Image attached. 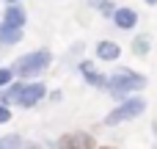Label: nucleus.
<instances>
[{
    "instance_id": "1",
    "label": "nucleus",
    "mask_w": 157,
    "mask_h": 149,
    "mask_svg": "<svg viewBox=\"0 0 157 149\" xmlns=\"http://www.w3.org/2000/svg\"><path fill=\"white\" fill-rule=\"evenodd\" d=\"M146 77L141 75V72H135V69H116V72H110V80H108V94L113 97V100H119V102H124V100H130L135 91H144L146 88Z\"/></svg>"
},
{
    "instance_id": "2",
    "label": "nucleus",
    "mask_w": 157,
    "mask_h": 149,
    "mask_svg": "<svg viewBox=\"0 0 157 149\" xmlns=\"http://www.w3.org/2000/svg\"><path fill=\"white\" fill-rule=\"evenodd\" d=\"M50 64H52V53L41 47V50H30V53L19 55L11 64V69L17 77H39L44 69H50Z\"/></svg>"
},
{
    "instance_id": "3",
    "label": "nucleus",
    "mask_w": 157,
    "mask_h": 149,
    "mask_svg": "<svg viewBox=\"0 0 157 149\" xmlns=\"http://www.w3.org/2000/svg\"><path fill=\"white\" fill-rule=\"evenodd\" d=\"M146 111V100L144 97H130V100H124L119 108H113L108 116H105V124L108 127H116V124H124V122H132V119H138L141 113Z\"/></svg>"
},
{
    "instance_id": "4",
    "label": "nucleus",
    "mask_w": 157,
    "mask_h": 149,
    "mask_svg": "<svg viewBox=\"0 0 157 149\" xmlns=\"http://www.w3.org/2000/svg\"><path fill=\"white\" fill-rule=\"evenodd\" d=\"M77 72H80V77L91 86V88H108V80H110V75H105V72H99V66L94 64V61H80L77 64Z\"/></svg>"
},
{
    "instance_id": "5",
    "label": "nucleus",
    "mask_w": 157,
    "mask_h": 149,
    "mask_svg": "<svg viewBox=\"0 0 157 149\" xmlns=\"http://www.w3.org/2000/svg\"><path fill=\"white\" fill-rule=\"evenodd\" d=\"M47 94H50V91H47V86H44L41 80H33V83H28V86H25L22 100H19V108H36Z\"/></svg>"
},
{
    "instance_id": "6",
    "label": "nucleus",
    "mask_w": 157,
    "mask_h": 149,
    "mask_svg": "<svg viewBox=\"0 0 157 149\" xmlns=\"http://www.w3.org/2000/svg\"><path fill=\"white\" fill-rule=\"evenodd\" d=\"M113 25H116L119 30H132V28H138V11L130 8V6H119L116 14H113Z\"/></svg>"
},
{
    "instance_id": "7",
    "label": "nucleus",
    "mask_w": 157,
    "mask_h": 149,
    "mask_svg": "<svg viewBox=\"0 0 157 149\" xmlns=\"http://www.w3.org/2000/svg\"><path fill=\"white\" fill-rule=\"evenodd\" d=\"M94 53H97V58H99V61H119V58H121V47H119L116 41H110V39L97 41Z\"/></svg>"
},
{
    "instance_id": "8",
    "label": "nucleus",
    "mask_w": 157,
    "mask_h": 149,
    "mask_svg": "<svg viewBox=\"0 0 157 149\" xmlns=\"http://www.w3.org/2000/svg\"><path fill=\"white\" fill-rule=\"evenodd\" d=\"M3 22H8V25H14V28H25L28 14H25V8H22L19 3H8L6 11H3Z\"/></svg>"
},
{
    "instance_id": "9",
    "label": "nucleus",
    "mask_w": 157,
    "mask_h": 149,
    "mask_svg": "<svg viewBox=\"0 0 157 149\" xmlns=\"http://www.w3.org/2000/svg\"><path fill=\"white\" fill-rule=\"evenodd\" d=\"M25 86H28V83H22V77H17L11 86H6V88H3V94H0V105H14V102L19 105Z\"/></svg>"
},
{
    "instance_id": "10",
    "label": "nucleus",
    "mask_w": 157,
    "mask_h": 149,
    "mask_svg": "<svg viewBox=\"0 0 157 149\" xmlns=\"http://www.w3.org/2000/svg\"><path fill=\"white\" fill-rule=\"evenodd\" d=\"M22 36H25L22 28H14V25H8V22L0 19V44H3V47H14V44H19Z\"/></svg>"
},
{
    "instance_id": "11",
    "label": "nucleus",
    "mask_w": 157,
    "mask_h": 149,
    "mask_svg": "<svg viewBox=\"0 0 157 149\" xmlns=\"http://www.w3.org/2000/svg\"><path fill=\"white\" fill-rule=\"evenodd\" d=\"M130 50H132V55L146 58V55H149V50H152V36H149V33H138V36L132 39Z\"/></svg>"
},
{
    "instance_id": "12",
    "label": "nucleus",
    "mask_w": 157,
    "mask_h": 149,
    "mask_svg": "<svg viewBox=\"0 0 157 149\" xmlns=\"http://www.w3.org/2000/svg\"><path fill=\"white\" fill-rule=\"evenodd\" d=\"M0 149H22V138L19 135H3L0 138Z\"/></svg>"
},
{
    "instance_id": "13",
    "label": "nucleus",
    "mask_w": 157,
    "mask_h": 149,
    "mask_svg": "<svg viewBox=\"0 0 157 149\" xmlns=\"http://www.w3.org/2000/svg\"><path fill=\"white\" fill-rule=\"evenodd\" d=\"M116 8H119V6H116V0H105V3H102V6H99L97 11H99V14L105 17V19H113V14H116Z\"/></svg>"
},
{
    "instance_id": "14",
    "label": "nucleus",
    "mask_w": 157,
    "mask_h": 149,
    "mask_svg": "<svg viewBox=\"0 0 157 149\" xmlns=\"http://www.w3.org/2000/svg\"><path fill=\"white\" fill-rule=\"evenodd\" d=\"M14 77H17V75H14V69H11V66H0V88L11 86V83H14Z\"/></svg>"
},
{
    "instance_id": "15",
    "label": "nucleus",
    "mask_w": 157,
    "mask_h": 149,
    "mask_svg": "<svg viewBox=\"0 0 157 149\" xmlns=\"http://www.w3.org/2000/svg\"><path fill=\"white\" fill-rule=\"evenodd\" d=\"M11 122V111H8V105H0V124H8Z\"/></svg>"
},
{
    "instance_id": "16",
    "label": "nucleus",
    "mask_w": 157,
    "mask_h": 149,
    "mask_svg": "<svg viewBox=\"0 0 157 149\" xmlns=\"http://www.w3.org/2000/svg\"><path fill=\"white\" fill-rule=\"evenodd\" d=\"M102 3H105V0H88V6H91V8H99Z\"/></svg>"
},
{
    "instance_id": "17",
    "label": "nucleus",
    "mask_w": 157,
    "mask_h": 149,
    "mask_svg": "<svg viewBox=\"0 0 157 149\" xmlns=\"http://www.w3.org/2000/svg\"><path fill=\"white\" fill-rule=\"evenodd\" d=\"M144 3H146V6H157V0H144Z\"/></svg>"
},
{
    "instance_id": "18",
    "label": "nucleus",
    "mask_w": 157,
    "mask_h": 149,
    "mask_svg": "<svg viewBox=\"0 0 157 149\" xmlns=\"http://www.w3.org/2000/svg\"><path fill=\"white\" fill-rule=\"evenodd\" d=\"M22 149H39V147H36V144H28V147H22Z\"/></svg>"
},
{
    "instance_id": "19",
    "label": "nucleus",
    "mask_w": 157,
    "mask_h": 149,
    "mask_svg": "<svg viewBox=\"0 0 157 149\" xmlns=\"http://www.w3.org/2000/svg\"><path fill=\"white\" fill-rule=\"evenodd\" d=\"M6 3H22V0H6Z\"/></svg>"
},
{
    "instance_id": "20",
    "label": "nucleus",
    "mask_w": 157,
    "mask_h": 149,
    "mask_svg": "<svg viewBox=\"0 0 157 149\" xmlns=\"http://www.w3.org/2000/svg\"><path fill=\"white\" fill-rule=\"evenodd\" d=\"M102 149H110V147H102Z\"/></svg>"
}]
</instances>
